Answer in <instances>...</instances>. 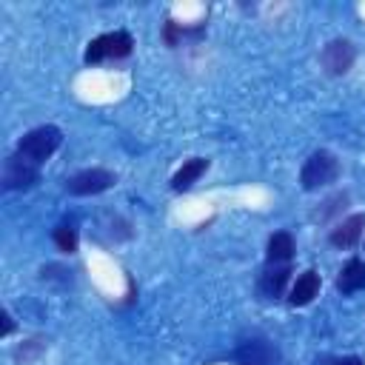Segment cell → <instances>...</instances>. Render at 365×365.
I'll return each instance as SVG.
<instances>
[{
    "instance_id": "1",
    "label": "cell",
    "mask_w": 365,
    "mask_h": 365,
    "mask_svg": "<svg viewBox=\"0 0 365 365\" xmlns=\"http://www.w3.org/2000/svg\"><path fill=\"white\" fill-rule=\"evenodd\" d=\"M60 140H63L60 128H54V125H40V128H31L29 134H23V140L17 143V151H20L26 160H31L34 165H40V163H46V160L57 151Z\"/></svg>"
},
{
    "instance_id": "2",
    "label": "cell",
    "mask_w": 365,
    "mask_h": 365,
    "mask_svg": "<svg viewBox=\"0 0 365 365\" xmlns=\"http://www.w3.org/2000/svg\"><path fill=\"white\" fill-rule=\"evenodd\" d=\"M336 177H339V163H336V157L328 154V151H314V154L305 160L302 171H299V182H302L305 191H317V188L334 182Z\"/></svg>"
},
{
    "instance_id": "3",
    "label": "cell",
    "mask_w": 365,
    "mask_h": 365,
    "mask_svg": "<svg viewBox=\"0 0 365 365\" xmlns=\"http://www.w3.org/2000/svg\"><path fill=\"white\" fill-rule=\"evenodd\" d=\"M131 34L128 31H108V34H100L88 43L86 48V63H100L106 57H125L131 54Z\"/></svg>"
},
{
    "instance_id": "4",
    "label": "cell",
    "mask_w": 365,
    "mask_h": 365,
    "mask_svg": "<svg viewBox=\"0 0 365 365\" xmlns=\"http://www.w3.org/2000/svg\"><path fill=\"white\" fill-rule=\"evenodd\" d=\"M37 182V165L31 160H26L20 151L9 154L3 163V188L14 191V188H31Z\"/></svg>"
},
{
    "instance_id": "5",
    "label": "cell",
    "mask_w": 365,
    "mask_h": 365,
    "mask_svg": "<svg viewBox=\"0 0 365 365\" xmlns=\"http://www.w3.org/2000/svg\"><path fill=\"white\" fill-rule=\"evenodd\" d=\"M111 185H114V174L106 171V168H86V171H77L74 177L66 180V191L74 194V197L100 194V191H106Z\"/></svg>"
},
{
    "instance_id": "6",
    "label": "cell",
    "mask_w": 365,
    "mask_h": 365,
    "mask_svg": "<svg viewBox=\"0 0 365 365\" xmlns=\"http://www.w3.org/2000/svg\"><path fill=\"white\" fill-rule=\"evenodd\" d=\"M354 57H356V51H354V46H351L348 40H331V43L322 48L319 63H322V68H325L328 74L339 77V74H345V71L354 66Z\"/></svg>"
},
{
    "instance_id": "7",
    "label": "cell",
    "mask_w": 365,
    "mask_h": 365,
    "mask_svg": "<svg viewBox=\"0 0 365 365\" xmlns=\"http://www.w3.org/2000/svg\"><path fill=\"white\" fill-rule=\"evenodd\" d=\"M362 228H365V214H351L348 220H342L334 231H331V245H336V248H351L356 240H359V234H362Z\"/></svg>"
},
{
    "instance_id": "8",
    "label": "cell",
    "mask_w": 365,
    "mask_h": 365,
    "mask_svg": "<svg viewBox=\"0 0 365 365\" xmlns=\"http://www.w3.org/2000/svg\"><path fill=\"white\" fill-rule=\"evenodd\" d=\"M205 168H208V160H205V157H194V160L182 163V168L171 177V188H174V191H185V188H191V185L205 174Z\"/></svg>"
},
{
    "instance_id": "9",
    "label": "cell",
    "mask_w": 365,
    "mask_h": 365,
    "mask_svg": "<svg viewBox=\"0 0 365 365\" xmlns=\"http://www.w3.org/2000/svg\"><path fill=\"white\" fill-rule=\"evenodd\" d=\"M317 294H319V274L317 271H305V274L297 277L288 299H291V305H308Z\"/></svg>"
},
{
    "instance_id": "10",
    "label": "cell",
    "mask_w": 365,
    "mask_h": 365,
    "mask_svg": "<svg viewBox=\"0 0 365 365\" xmlns=\"http://www.w3.org/2000/svg\"><path fill=\"white\" fill-rule=\"evenodd\" d=\"M336 288L342 294H354V291L365 288V262L362 259H348L339 279H336Z\"/></svg>"
},
{
    "instance_id": "11",
    "label": "cell",
    "mask_w": 365,
    "mask_h": 365,
    "mask_svg": "<svg viewBox=\"0 0 365 365\" xmlns=\"http://www.w3.org/2000/svg\"><path fill=\"white\" fill-rule=\"evenodd\" d=\"M294 257V237L288 231H277L268 240V259L271 262H288Z\"/></svg>"
},
{
    "instance_id": "12",
    "label": "cell",
    "mask_w": 365,
    "mask_h": 365,
    "mask_svg": "<svg viewBox=\"0 0 365 365\" xmlns=\"http://www.w3.org/2000/svg\"><path fill=\"white\" fill-rule=\"evenodd\" d=\"M288 277H291V268H288V265H274V268H268V271L262 274V291H265L268 297H279L282 288H285V282H288Z\"/></svg>"
},
{
    "instance_id": "13",
    "label": "cell",
    "mask_w": 365,
    "mask_h": 365,
    "mask_svg": "<svg viewBox=\"0 0 365 365\" xmlns=\"http://www.w3.org/2000/svg\"><path fill=\"white\" fill-rule=\"evenodd\" d=\"M271 362V351L262 342H248L240 351V365H268Z\"/></svg>"
},
{
    "instance_id": "14",
    "label": "cell",
    "mask_w": 365,
    "mask_h": 365,
    "mask_svg": "<svg viewBox=\"0 0 365 365\" xmlns=\"http://www.w3.org/2000/svg\"><path fill=\"white\" fill-rule=\"evenodd\" d=\"M54 245H57L63 254L77 251V228H74V225H57V228H54Z\"/></svg>"
},
{
    "instance_id": "15",
    "label": "cell",
    "mask_w": 365,
    "mask_h": 365,
    "mask_svg": "<svg viewBox=\"0 0 365 365\" xmlns=\"http://www.w3.org/2000/svg\"><path fill=\"white\" fill-rule=\"evenodd\" d=\"M165 40H168L171 46L177 43V23H174V20H168V23H165Z\"/></svg>"
},
{
    "instance_id": "16",
    "label": "cell",
    "mask_w": 365,
    "mask_h": 365,
    "mask_svg": "<svg viewBox=\"0 0 365 365\" xmlns=\"http://www.w3.org/2000/svg\"><path fill=\"white\" fill-rule=\"evenodd\" d=\"M11 328H14L11 314H9V311H3V331H0V334H3V336H9V334H11Z\"/></svg>"
},
{
    "instance_id": "17",
    "label": "cell",
    "mask_w": 365,
    "mask_h": 365,
    "mask_svg": "<svg viewBox=\"0 0 365 365\" xmlns=\"http://www.w3.org/2000/svg\"><path fill=\"white\" fill-rule=\"evenodd\" d=\"M336 365H365V362H362L359 356H342V359H339Z\"/></svg>"
}]
</instances>
